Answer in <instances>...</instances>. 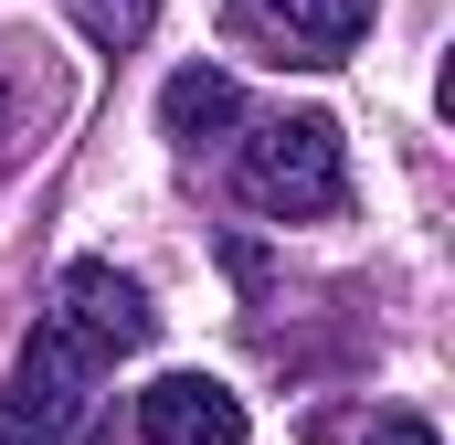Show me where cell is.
I'll return each instance as SVG.
<instances>
[{
  "mask_svg": "<svg viewBox=\"0 0 455 445\" xmlns=\"http://www.w3.org/2000/svg\"><path fill=\"white\" fill-rule=\"evenodd\" d=\"M32 117H43V85H21V64L0 53V181H11V159H21V138H32Z\"/></svg>",
  "mask_w": 455,
  "mask_h": 445,
  "instance_id": "cell-7",
  "label": "cell"
},
{
  "mask_svg": "<svg viewBox=\"0 0 455 445\" xmlns=\"http://www.w3.org/2000/svg\"><path fill=\"white\" fill-rule=\"evenodd\" d=\"M233 202L265 222H318L349 202V149L329 117H265L233 138Z\"/></svg>",
  "mask_w": 455,
  "mask_h": 445,
  "instance_id": "cell-2",
  "label": "cell"
},
{
  "mask_svg": "<svg viewBox=\"0 0 455 445\" xmlns=\"http://www.w3.org/2000/svg\"><path fill=\"white\" fill-rule=\"evenodd\" d=\"M329 445H445L424 414H371V425H329Z\"/></svg>",
  "mask_w": 455,
  "mask_h": 445,
  "instance_id": "cell-8",
  "label": "cell"
},
{
  "mask_svg": "<svg viewBox=\"0 0 455 445\" xmlns=\"http://www.w3.org/2000/svg\"><path fill=\"white\" fill-rule=\"evenodd\" d=\"M75 21H85V43L96 53H138L148 43V21H159V0H64Z\"/></svg>",
  "mask_w": 455,
  "mask_h": 445,
  "instance_id": "cell-6",
  "label": "cell"
},
{
  "mask_svg": "<svg viewBox=\"0 0 455 445\" xmlns=\"http://www.w3.org/2000/svg\"><path fill=\"white\" fill-rule=\"evenodd\" d=\"M148 329H159V308H148L138 276H116L96 255L64 265L53 308L32 319L11 382H0V445H96V425H107V371L127 350H148Z\"/></svg>",
  "mask_w": 455,
  "mask_h": 445,
  "instance_id": "cell-1",
  "label": "cell"
},
{
  "mask_svg": "<svg viewBox=\"0 0 455 445\" xmlns=\"http://www.w3.org/2000/svg\"><path fill=\"white\" fill-rule=\"evenodd\" d=\"M243 32L275 43V64H339L349 43L371 32V0H233Z\"/></svg>",
  "mask_w": 455,
  "mask_h": 445,
  "instance_id": "cell-3",
  "label": "cell"
},
{
  "mask_svg": "<svg viewBox=\"0 0 455 445\" xmlns=\"http://www.w3.org/2000/svg\"><path fill=\"white\" fill-rule=\"evenodd\" d=\"M233 117H243V96H233V75H223V64H180V75L159 85V127H170V138H180L191 159H202V149L223 138Z\"/></svg>",
  "mask_w": 455,
  "mask_h": 445,
  "instance_id": "cell-5",
  "label": "cell"
},
{
  "mask_svg": "<svg viewBox=\"0 0 455 445\" xmlns=\"http://www.w3.org/2000/svg\"><path fill=\"white\" fill-rule=\"evenodd\" d=\"M138 435L148 445H243V403L202 371H159L138 392Z\"/></svg>",
  "mask_w": 455,
  "mask_h": 445,
  "instance_id": "cell-4",
  "label": "cell"
}]
</instances>
